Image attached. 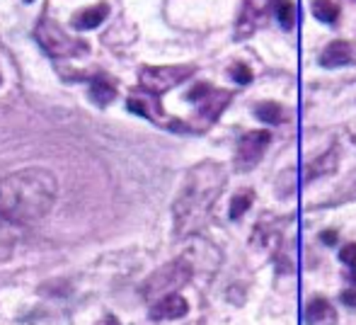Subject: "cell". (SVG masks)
<instances>
[{"label":"cell","mask_w":356,"mask_h":325,"mask_svg":"<svg viewBox=\"0 0 356 325\" xmlns=\"http://www.w3.org/2000/svg\"><path fill=\"white\" fill-rule=\"evenodd\" d=\"M342 301L349 303V306H356V292H344L342 294Z\"/></svg>","instance_id":"obj_23"},{"label":"cell","mask_w":356,"mask_h":325,"mask_svg":"<svg viewBox=\"0 0 356 325\" xmlns=\"http://www.w3.org/2000/svg\"><path fill=\"white\" fill-rule=\"evenodd\" d=\"M24 3H32V0H24Z\"/></svg>","instance_id":"obj_26"},{"label":"cell","mask_w":356,"mask_h":325,"mask_svg":"<svg viewBox=\"0 0 356 325\" xmlns=\"http://www.w3.org/2000/svg\"><path fill=\"white\" fill-rule=\"evenodd\" d=\"M225 180H228L225 168L213 161L197 163L187 170L172 207L175 236L187 238L207 223L209 214L213 212L216 199L223 192Z\"/></svg>","instance_id":"obj_1"},{"label":"cell","mask_w":356,"mask_h":325,"mask_svg":"<svg viewBox=\"0 0 356 325\" xmlns=\"http://www.w3.org/2000/svg\"><path fill=\"white\" fill-rule=\"evenodd\" d=\"M230 76H233V81L238 85L252 83V71H250L245 63H233V66H230Z\"/></svg>","instance_id":"obj_22"},{"label":"cell","mask_w":356,"mask_h":325,"mask_svg":"<svg viewBox=\"0 0 356 325\" xmlns=\"http://www.w3.org/2000/svg\"><path fill=\"white\" fill-rule=\"evenodd\" d=\"M34 34H37V42L42 44L49 56H54V58L83 56V54L88 51V44H85L83 39L68 34L56 19H49V17L39 19L37 32Z\"/></svg>","instance_id":"obj_3"},{"label":"cell","mask_w":356,"mask_h":325,"mask_svg":"<svg viewBox=\"0 0 356 325\" xmlns=\"http://www.w3.org/2000/svg\"><path fill=\"white\" fill-rule=\"evenodd\" d=\"M313 15L320 19V22H337L339 17V8L334 0H313Z\"/></svg>","instance_id":"obj_17"},{"label":"cell","mask_w":356,"mask_h":325,"mask_svg":"<svg viewBox=\"0 0 356 325\" xmlns=\"http://www.w3.org/2000/svg\"><path fill=\"white\" fill-rule=\"evenodd\" d=\"M189 313V303L182 294H170V296H163L160 301H155L150 306L148 316L150 321H179Z\"/></svg>","instance_id":"obj_9"},{"label":"cell","mask_w":356,"mask_h":325,"mask_svg":"<svg viewBox=\"0 0 356 325\" xmlns=\"http://www.w3.org/2000/svg\"><path fill=\"white\" fill-rule=\"evenodd\" d=\"M192 76L194 66H143L138 71V83L145 95L158 97V95L177 88L179 83L189 81Z\"/></svg>","instance_id":"obj_5"},{"label":"cell","mask_w":356,"mask_h":325,"mask_svg":"<svg viewBox=\"0 0 356 325\" xmlns=\"http://www.w3.org/2000/svg\"><path fill=\"white\" fill-rule=\"evenodd\" d=\"M334 168H337V153H334V148H332V151H327L323 158H318L315 163H310V168L305 170V180H313V177H320V175H325V173H332Z\"/></svg>","instance_id":"obj_16"},{"label":"cell","mask_w":356,"mask_h":325,"mask_svg":"<svg viewBox=\"0 0 356 325\" xmlns=\"http://www.w3.org/2000/svg\"><path fill=\"white\" fill-rule=\"evenodd\" d=\"M129 109H131L134 114H141V117H148V119H155V122H160V117H163V109H160V104L155 102V100H150L148 95H131L129 97Z\"/></svg>","instance_id":"obj_13"},{"label":"cell","mask_w":356,"mask_h":325,"mask_svg":"<svg viewBox=\"0 0 356 325\" xmlns=\"http://www.w3.org/2000/svg\"><path fill=\"white\" fill-rule=\"evenodd\" d=\"M254 114H257L259 122L269 124V127H274V124H279L284 119V109H282V104H277V102H262V104H257Z\"/></svg>","instance_id":"obj_18"},{"label":"cell","mask_w":356,"mask_h":325,"mask_svg":"<svg viewBox=\"0 0 356 325\" xmlns=\"http://www.w3.org/2000/svg\"><path fill=\"white\" fill-rule=\"evenodd\" d=\"M252 202H254L252 189H243V192H238L233 197V202H230V219H233V221H238V219L243 216L250 207H252Z\"/></svg>","instance_id":"obj_19"},{"label":"cell","mask_w":356,"mask_h":325,"mask_svg":"<svg viewBox=\"0 0 356 325\" xmlns=\"http://www.w3.org/2000/svg\"><path fill=\"white\" fill-rule=\"evenodd\" d=\"M97 325H119L117 321H114V318L112 316H109V318H104V321H99Z\"/></svg>","instance_id":"obj_25"},{"label":"cell","mask_w":356,"mask_h":325,"mask_svg":"<svg viewBox=\"0 0 356 325\" xmlns=\"http://www.w3.org/2000/svg\"><path fill=\"white\" fill-rule=\"evenodd\" d=\"M352 58H354L352 44L344 42V39H337V42H330L327 47L323 49V54H320V66L323 68H339V66L352 63Z\"/></svg>","instance_id":"obj_10"},{"label":"cell","mask_w":356,"mask_h":325,"mask_svg":"<svg viewBox=\"0 0 356 325\" xmlns=\"http://www.w3.org/2000/svg\"><path fill=\"white\" fill-rule=\"evenodd\" d=\"M19 238V226L0 214V262L13 253V245Z\"/></svg>","instance_id":"obj_14"},{"label":"cell","mask_w":356,"mask_h":325,"mask_svg":"<svg viewBox=\"0 0 356 325\" xmlns=\"http://www.w3.org/2000/svg\"><path fill=\"white\" fill-rule=\"evenodd\" d=\"M192 279V264L187 260H172L165 267L155 269L148 279H145L141 294L148 301H160L163 296H170V294H177L175 289H179L182 284H187Z\"/></svg>","instance_id":"obj_4"},{"label":"cell","mask_w":356,"mask_h":325,"mask_svg":"<svg viewBox=\"0 0 356 325\" xmlns=\"http://www.w3.org/2000/svg\"><path fill=\"white\" fill-rule=\"evenodd\" d=\"M114 97H117V88H114L107 78H95V81L90 83V100H92L95 104L107 107L109 102H114Z\"/></svg>","instance_id":"obj_15"},{"label":"cell","mask_w":356,"mask_h":325,"mask_svg":"<svg viewBox=\"0 0 356 325\" xmlns=\"http://www.w3.org/2000/svg\"><path fill=\"white\" fill-rule=\"evenodd\" d=\"M107 15H109V5L97 3V5H90V8L78 10L71 17V24L75 29H97L107 19Z\"/></svg>","instance_id":"obj_11"},{"label":"cell","mask_w":356,"mask_h":325,"mask_svg":"<svg viewBox=\"0 0 356 325\" xmlns=\"http://www.w3.org/2000/svg\"><path fill=\"white\" fill-rule=\"evenodd\" d=\"M305 321H308V325H334L337 323V313H334V306L330 301L313 299L305 306Z\"/></svg>","instance_id":"obj_12"},{"label":"cell","mask_w":356,"mask_h":325,"mask_svg":"<svg viewBox=\"0 0 356 325\" xmlns=\"http://www.w3.org/2000/svg\"><path fill=\"white\" fill-rule=\"evenodd\" d=\"M339 262L352 272V279L356 282V243H349L339 250Z\"/></svg>","instance_id":"obj_21"},{"label":"cell","mask_w":356,"mask_h":325,"mask_svg":"<svg viewBox=\"0 0 356 325\" xmlns=\"http://www.w3.org/2000/svg\"><path fill=\"white\" fill-rule=\"evenodd\" d=\"M274 13V0H243L238 22H235V39L252 37L257 29L269 22V15Z\"/></svg>","instance_id":"obj_8"},{"label":"cell","mask_w":356,"mask_h":325,"mask_svg":"<svg viewBox=\"0 0 356 325\" xmlns=\"http://www.w3.org/2000/svg\"><path fill=\"white\" fill-rule=\"evenodd\" d=\"M187 97L197 104V124H204L202 129H207L223 114V109L228 107V102L233 100V93L218 90L209 83H199Z\"/></svg>","instance_id":"obj_6"},{"label":"cell","mask_w":356,"mask_h":325,"mask_svg":"<svg viewBox=\"0 0 356 325\" xmlns=\"http://www.w3.org/2000/svg\"><path fill=\"white\" fill-rule=\"evenodd\" d=\"M274 13H277V19L284 29H291L296 22V10L291 0H274Z\"/></svg>","instance_id":"obj_20"},{"label":"cell","mask_w":356,"mask_h":325,"mask_svg":"<svg viewBox=\"0 0 356 325\" xmlns=\"http://www.w3.org/2000/svg\"><path fill=\"white\" fill-rule=\"evenodd\" d=\"M58 182L44 168H24L0 180V214L13 223H34L56 204Z\"/></svg>","instance_id":"obj_2"},{"label":"cell","mask_w":356,"mask_h":325,"mask_svg":"<svg viewBox=\"0 0 356 325\" xmlns=\"http://www.w3.org/2000/svg\"><path fill=\"white\" fill-rule=\"evenodd\" d=\"M320 238H323V241H325V245H332L334 241H337V233H334V231H325Z\"/></svg>","instance_id":"obj_24"},{"label":"cell","mask_w":356,"mask_h":325,"mask_svg":"<svg viewBox=\"0 0 356 325\" xmlns=\"http://www.w3.org/2000/svg\"><path fill=\"white\" fill-rule=\"evenodd\" d=\"M269 143H272V134L267 129H254V132H248L243 138L238 141V148H235V168L243 170V173H250L262 156L267 153Z\"/></svg>","instance_id":"obj_7"}]
</instances>
